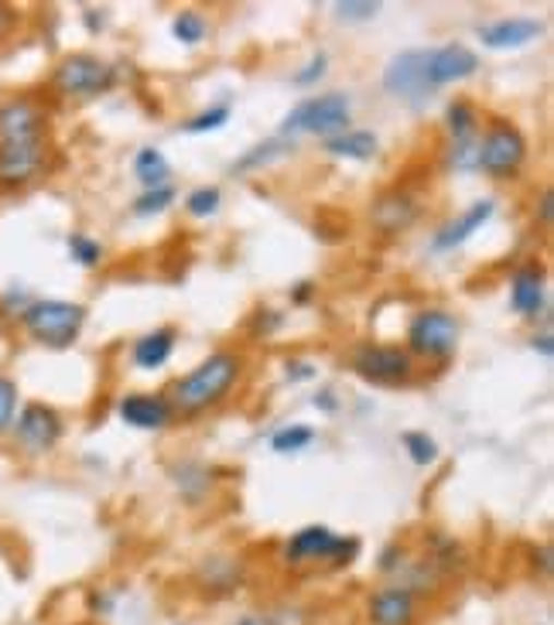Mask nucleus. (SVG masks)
I'll return each mask as SVG.
<instances>
[{"label": "nucleus", "mask_w": 554, "mask_h": 625, "mask_svg": "<svg viewBox=\"0 0 554 625\" xmlns=\"http://www.w3.org/2000/svg\"><path fill=\"white\" fill-rule=\"evenodd\" d=\"M523 158H527L523 134L514 123L496 120L480 141V161H475V168H483L493 178H510L523 165Z\"/></svg>", "instance_id": "6e6552de"}, {"label": "nucleus", "mask_w": 554, "mask_h": 625, "mask_svg": "<svg viewBox=\"0 0 554 625\" xmlns=\"http://www.w3.org/2000/svg\"><path fill=\"white\" fill-rule=\"evenodd\" d=\"M14 417H17V386H14V380L0 373V434L11 431Z\"/></svg>", "instance_id": "c756f323"}, {"label": "nucleus", "mask_w": 554, "mask_h": 625, "mask_svg": "<svg viewBox=\"0 0 554 625\" xmlns=\"http://www.w3.org/2000/svg\"><path fill=\"white\" fill-rule=\"evenodd\" d=\"M309 295H312V280H301V284H298V291L291 295V301L301 304V301H309Z\"/></svg>", "instance_id": "ea45409f"}, {"label": "nucleus", "mask_w": 554, "mask_h": 625, "mask_svg": "<svg viewBox=\"0 0 554 625\" xmlns=\"http://www.w3.org/2000/svg\"><path fill=\"white\" fill-rule=\"evenodd\" d=\"M291 151H294V141H288V137H274V141H267V144H257L254 151L246 154V158H240V161L233 165V171H250V168L270 165V161L285 158V154H291Z\"/></svg>", "instance_id": "5701e85b"}, {"label": "nucleus", "mask_w": 554, "mask_h": 625, "mask_svg": "<svg viewBox=\"0 0 554 625\" xmlns=\"http://www.w3.org/2000/svg\"><path fill=\"white\" fill-rule=\"evenodd\" d=\"M171 202H174V189H171V185L150 189V192H144V195L134 202V216H161Z\"/></svg>", "instance_id": "c85d7f7f"}, {"label": "nucleus", "mask_w": 554, "mask_h": 625, "mask_svg": "<svg viewBox=\"0 0 554 625\" xmlns=\"http://www.w3.org/2000/svg\"><path fill=\"white\" fill-rule=\"evenodd\" d=\"M360 551L357 540H346V537H336L329 527H305L298 530L288 543H285V561L291 567H301V564H318V561H329L336 557L339 564L342 561H352V554Z\"/></svg>", "instance_id": "1a4fd4ad"}, {"label": "nucleus", "mask_w": 554, "mask_h": 625, "mask_svg": "<svg viewBox=\"0 0 554 625\" xmlns=\"http://www.w3.org/2000/svg\"><path fill=\"white\" fill-rule=\"evenodd\" d=\"M117 83V69L96 56H86V51H75V56H65L56 72H52V89L59 96L69 99H89L113 89Z\"/></svg>", "instance_id": "39448f33"}, {"label": "nucleus", "mask_w": 554, "mask_h": 625, "mask_svg": "<svg viewBox=\"0 0 554 625\" xmlns=\"http://www.w3.org/2000/svg\"><path fill=\"white\" fill-rule=\"evenodd\" d=\"M493 213H496V202H493V199L472 202V205L466 208V213H462V219L448 223L445 229L435 232L432 247H435V250H456V247H462L466 240H472L475 232H480V229L493 219Z\"/></svg>", "instance_id": "dca6fc26"}, {"label": "nucleus", "mask_w": 554, "mask_h": 625, "mask_svg": "<svg viewBox=\"0 0 554 625\" xmlns=\"http://www.w3.org/2000/svg\"><path fill=\"white\" fill-rule=\"evenodd\" d=\"M21 322H24V328H28V335L35 338V342H41L48 349H69L83 332L86 308L72 304V301L45 298V301H32L28 308H24Z\"/></svg>", "instance_id": "7ed1b4c3"}, {"label": "nucleus", "mask_w": 554, "mask_h": 625, "mask_svg": "<svg viewBox=\"0 0 554 625\" xmlns=\"http://www.w3.org/2000/svg\"><path fill=\"white\" fill-rule=\"evenodd\" d=\"M171 35L179 38L182 45H198L206 35H209V24L198 11H182L179 17L171 21Z\"/></svg>", "instance_id": "393cba45"}, {"label": "nucleus", "mask_w": 554, "mask_h": 625, "mask_svg": "<svg viewBox=\"0 0 554 625\" xmlns=\"http://www.w3.org/2000/svg\"><path fill=\"white\" fill-rule=\"evenodd\" d=\"M237 625H281V618L270 615V612H250V615H243Z\"/></svg>", "instance_id": "e433bc0d"}, {"label": "nucleus", "mask_w": 554, "mask_h": 625, "mask_svg": "<svg viewBox=\"0 0 554 625\" xmlns=\"http://www.w3.org/2000/svg\"><path fill=\"white\" fill-rule=\"evenodd\" d=\"M48 165V117L35 99L0 107V189H24Z\"/></svg>", "instance_id": "f257e3e1"}, {"label": "nucleus", "mask_w": 554, "mask_h": 625, "mask_svg": "<svg viewBox=\"0 0 554 625\" xmlns=\"http://www.w3.org/2000/svg\"><path fill=\"white\" fill-rule=\"evenodd\" d=\"M315 441V431L305 428V424H291V428H281L274 437H270V448L277 455H291V452H301V448H309Z\"/></svg>", "instance_id": "a878e982"}, {"label": "nucleus", "mask_w": 554, "mask_h": 625, "mask_svg": "<svg viewBox=\"0 0 554 625\" xmlns=\"http://www.w3.org/2000/svg\"><path fill=\"white\" fill-rule=\"evenodd\" d=\"M445 123H448L451 137H456V141H469V137H475L480 113H475V107H472L469 99H451L448 110H445Z\"/></svg>", "instance_id": "4be33fe9"}, {"label": "nucleus", "mask_w": 554, "mask_h": 625, "mask_svg": "<svg viewBox=\"0 0 554 625\" xmlns=\"http://www.w3.org/2000/svg\"><path fill=\"white\" fill-rule=\"evenodd\" d=\"M424 69H427V48H408L394 56L384 69V89L397 99H411L421 103L427 96V80H424Z\"/></svg>", "instance_id": "9b49d317"}, {"label": "nucleus", "mask_w": 554, "mask_h": 625, "mask_svg": "<svg viewBox=\"0 0 554 625\" xmlns=\"http://www.w3.org/2000/svg\"><path fill=\"white\" fill-rule=\"evenodd\" d=\"M14 437L17 445L28 452V455H45L59 445L62 437V417L48 407V404H24L21 413L14 417Z\"/></svg>", "instance_id": "9d476101"}, {"label": "nucleus", "mask_w": 554, "mask_h": 625, "mask_svg": "<svg viewBox=\"0 0 554 625\" xmlns=\"http://www.w3.org/2000/svg\"><path fill=\"white\" fill-rule=\"evenodd\" d=\"M312 376H315V370L309 366V362H301V359L288 362V380H291V383H301V380H312Z\"/></svg>", "instance_id": "f704fd0d"}, {"label": "nucleus", "mask_w": 554, "mask_h": 625, "mask_svg": "<svg viewBox=\"0 0 554 625\" xmlns=\"http://www.w3.org/2000/svg\"><path fill=\"white\" fill-rule=\"evenodd\" d=\"M541 35H544V24L534 17H503V21H493L486 28H480V41L493 51L523 48Z\"/></svg>", "instance_id": "2eb2a0df"}, {"label": "nucleus", "mask_w": 554, "mask_h": 625, "mask_svg": "<svg viewBox=\"0 0 554 625\" xmlns=\"http://www.w3.org/2000/svg\"><path fill=\"white\" fill-rule=\"evenodd\" d=\"M352 373L373 386H400L414 376V359L400 346H360L349 359Z\"/></svg>", "instance_id": "0eeeda50"}, {"label": "nucleus", "mask_w": 554, "mask_h": 625, "mask_svg": "<svg viewBox=\"0 0 554 625\" xmlns=\"http://www.w3.org/2000/svg\"><path fill=\"white\" fill-rule=\"evenodd\" d=\"M370 219L381 232H405L418 219V202L408 192H390L384 199H376Z\"/></svg>", "instance_id": "a211bd4d"}, {"label": "nucleus", "mask_w": 554, "mask_h": 625, "mask_svg": "<svg viewBox=\"0 0 554 625\" xmlns=\"http://www.w3.org/2000/svg\"><path fill=\"white\" fill-rule=\"evenodd\" d=\"M459 322L442 308L418 311L414 322L408 325V352L424 359H445L459 346Z\"/></svg>", "instance_id": "423d86ee"}, {"label": "nucleus", "mask_w": 554, "mask_h": 625, "mask_svg": "<svg viewBox=\"0 0 554 625\" xmlns=\"http://www.w3.org/2000/svg\"><path fill=\"white\" fill-rule=\"evenodd\" d=\"M333 11L339 21H373L381 4H373V0H342V4H333Z\"/></svg>", "instance_id": "2f4dec72"}, {"label": "nucleus", "mask_w": 554, "mask_h": 625, "mask_svg": "<svg viewBox=\"0 0 554 625\" xmlns=\"http://www.w3.org/2000/svg\"><path fill=\"white\" fill-rule=\"evenodd\" d=\"M325 69H329V56H325V51H318V56H315L305 69L294 72V86H312V83H318L322 75H325Z\"/></svg>", "instance_id": "72a5a7b5"}, {"label": "nucleus", "mask_w": 554, "mask_h": 625, "mask_svg": "<svg viewBox=\"0 0 554 625\" xmlns=\"http://www.w3.org/2000/svg\"><path fill=\"white\" fill-rule=\"evenodd\" d=\"M475 161H480V141L475 137L456 141V147H451V165H456L459 171H472Z\"/></svg>", "instance_id": "473e14b6"}, {"label": "nucleus", "mask_w": 554, "mask_h": 625, "mask_svg": "<svg viewBox=\"0 0 554 625\" xmlns=\"http://www.w3.org/2000/svg\"><path fill=\"white\" fill-rule=\"evenodd\" d=\"M349 99L346 93H325V96H312L305 103L285 117L281 123V137H294V134H315V137H336L342 130H349Z\"/></svg>", "instance_id": "20e7f679"}, {"label": "nucleus", "mask_w": 554, "mask_h": 625, "mask_svg": "<svg viewBox=\"0 0 554 625\" xmlns=\"http://www.w3.org/2000/svg\"><path fill=\"white\" fill-rule=\"evenodd\" d=\"M480 69V59H475V51H469L466 45H442V48H432L427 51V69H424V80H427V89H438V86H448V83H462L469 75Z\"/></svg>", "instance_id": "f8f14e48"}, {"label": "nucleus", "mask_w": 554, "mask_h": 625, "mask_svg": "<svg viewBox=\"0 0 554 625\" xmlns=\"http://www.w3.org/2000/svg\"><path fill=\"white\" fill-rule=\"evenodd\" d=\"M318 410H336V397H333V389H322V394H315V400H312Z\"/></svg>", "instance_id": "4c0bfd02"}, {"label": "nucleus", "mask_w": 554, "mask_h": 625, "mask_svg": "<svg viewBox=\"0 0 554 625\" xmlns=\"http://www.w3.org/2000/svg\"><path fill=\"white\" fill-rule=\"evenodd\" d=\"M219 202H222L219 189L216 185H203V189L189 192L185 208H189V216H195V219H209V216L219 213Z\"/></svg>", "instance_id": "bb28decb"}, {"label": "nucleus", "mask_w": 554, "mask_h": 625, "mask_svg": "<svg viewBox=\"0 0 554 625\" xmlns=\"http://www.w3.org/2000/svg\"><path fill=\"white\" fill-rule=\"evenodd\" d=\"M69 253L75 264H83V267H96L99 260H104V247H99L96 240H89L86 232H72L69 237Z\"/></svg>", "instance_id": "cd10ccee"}, {"label": "nucleus", "mask_w": 554, "mask_h": 625, "mask_svg": "<svg viewBox=\"0 0 554 625\" xmlns=\"http://www.w3.org/2000/svg\"><path fill=\"white\" fill-rule=\"evenodd\" d=\"M171 352H174V328L171 325L155 328L134 342V366L137 370H161L171 359Z\"/></svg>", "instance_id": "6ab92c4d"}, {"label": "nucleus", "mask_w": 554, "mask_h": 625, "mask_svg": "<svg viewBox=\"0 0 554 625\" xmlns=\"http://www.w3.org/2000/svg\"><path fill=\"white\" fill-rule=\"evenodd\" d=\"M325 151L346 161H370L376 154V134H370V130H342V134L325 141Z\"/></svg>", "instance_id": "aec40b11"}, {"label": "nucleus", "mask_w": 554, "mask_h": 625, "mask_svg": "<svg viewBox=\"0 0 554 625\" xmlns=\"http://www.w3.org/2000/svg\"><path fill=\"white\" fill-rule=\"evenodd\" d=\"M243 370V359L237 352H213L206 362L182 376L179 383L171 386V407L182 410V413H203L213 404H219L226 394L233 389V383L240 380Z\"/></svg>", "instance_id": "f03ea898"}, {"label": "nucleus", "mask_w": 554, "mask_h": 625, "mask_svg": "<svg viewBox=\"0 0 554 625\" xmlns=\"http://www.w3.org/2000/svg\"><path fill=\"white\" fill-rule=\"evenodd\" d=\"M134 175L144 185V192H150V189H165L168 185L171 168H168V158L158 147H141L137 158H134Z\"/></svg>", "instance_id": "412c9836"}, {"label": "nucleus", "mask_w": 554, "mask_h": 625, "mask_svg": "<svg viewBox=\"0 0 554 625\" xmlns=\"http://www.w3.org/2000/svg\"><path fill=\"white\" fill-rule=\"evenodd\" d=\"M226 120H230V107H213V110H206V113L192 117L182 130H185V134H206V130L226 127Z\"/></svg>", "instance_id": "7c9ffc66"}, {"label": "nucleus", "mask_w": 554, "mask_h": 625, "mask_svg": "<svg viewBox=\"0 0 554 625\" xmlns=\"http://www.w3.org/2000/svg\"><path fill=\"white\" fill-rule=\"evenodd\" d=\"M541 223H544V226H551V192H544V195H541Z\"/></svg>", "instance_id": "a19ab883"}, {"label": "nucleus", "mask_w": 554, "mask_h": 625, "mask_svg": "<svg viewBox=\"0 0 554 625\" xmlns=\"http://www.w3.org/2000/svg\"><path fill=\"white\" fill-rule=\"evenodd\" d=\"M531 349H534V352H541L544 359H551V356H554V338H551V332L534 335V338H531Z\"/></svg>", "instance_id": "c9c22d12"}, {"label": "nucleus", "mask_w": 554, "mask_h": 625, "mask_svg": "<svg viewBox=\"0 0 554 625\" xmlns=\"http://www.w3.org/2000/svg\"><path fill=\"white\" fill-rule=\"evenodd\" d=\"M11 24H14V11L11 8H0V38L11 32Z\"/></svg>", "instance_id": "58836bf2"}, {"label": "nucleus", "mask_w": 554, "mask_h": 625, "mask_svg": "<svg viewBox=\"0 0 554 625\" xmlns=\"http://www.w3.org/2000/svg\"><path fill=\"white\" fill-rule=\"evenodd\" d=\"M510 304L523 318H538L544 311V267L523 264L510 277Z\"/></svg>", "instance_id": "f3484780"}, {"label": "nucleus", "mask_w": 554, "mask_h": 625, "mask_svg": "<svg viewBox=\"0 0 554 625\" xmlns=\"http://www.w3.org/2000/svg\"><path fill=\"white\" fill-rule=\"evenodd\" d=\"M400 445L408 448L411 461L427 468V465H435L438 461V441L432 434H424V431H405L400 434Z\"/></svg>", "instance_id": "b1692460"}, {"label": "nucleus", "mask_w": 554, "mask_h": 625, "mask_svg": "<svg viewBox=\"0 0 554 625\" xmlns=\"http://www.w3.org/2000/svg\"><path fill=\"white\" fill-rule=\"evenodd\" d=\"M366 618H370V625H414V618H418L414 591L400 588V585L381 588L370 598Z\"/></svg>", "instance_id": "ddd939ff"}, {"label": "nucleus", "mask_w": 554, "mask_h": 625, "mask_svg": "<svg viewBox=\"0 0 554 625\" xmlns=\"http://www.w3.org/2000/svg\"><path fill=\"white\" fill-rule=\"evenodd\" d=\"M117 410H120V421H128L131 428H141V431H158L174 417L171 400L158 394H128Z\"/></svg>", "instance_id": "4468645a"}]
</instances>
